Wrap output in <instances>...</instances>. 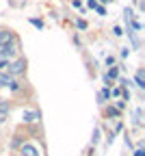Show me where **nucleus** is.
I'll return each mask as SVG.
<instances>
[{"label":"nucleus","mask_w":145,"mask_h":156,"mask_svg":"<svg viewBox=\"0 0 145 156\" xmlns=\"http://www.w3.org/2000/svg\"><path fill=\"white\" fill-rule=\"evenodd\" d=\"M26 69V61H24V58H17V61L15 63H9V76H17V74H22Z\"/></svg>","instance_id":"obj_1"},{"label":"nucleus","mask_w":145,"mask_h":156,"mask_svg":"<svg viewBox=\"0 0 145 156\" xmlns=\"http://www.w3.org/2000/svg\"><path fill=\"white\" fill-rule=\"evenodd\" d=\"M15 50H17V44H15V41H11V44H0V58L13 56Z\"/></svg>","instance_id":"obj_2"},{"label":"nucleus","mask_w":145,"mask_h":156,"mask_svg":"<svg viewBox=\"0 0 145 156\" xmlns=\"http://www.w3.org/2000/svg\"><path fill=\"white\" fill-rule=\"evenodd\" d=\"M22 156H39V150L30 143H22Z\"/></svg>","instance_id":"obj_3"},{"label":"nucleus","mask_w":145,"mask_h":156,"mask_svg":"<svg viewBox=\"0 0 145 156\" xmlns=\"http://www.w3.org/2000/svg\"><path fill=\"white\" fill-rule=\"evenodd\" d=\"M22 119L30 124V122H37V119H41V115H39L37 111H24V113H22Z\"/></svg>","instance_id":"obj_4"},{"label":"nucleus","mask_w":145,"mask_h":156,"mask_svg":"<svg viewBox=\"0 0 145 156\" xmlns=\"http://www.w3.org/2000/svg\"><path fill=\"white\" fill-rule=\"evenodd\" d=\"M11 41H15L13 33L11 30H0V44H11Z\"/></svg>","instance_id":"obj_5"},{"label":"nucleus","mask_w":145,"mask_h":156,"mask_svg":"<svg viewBox=\"0 0 145 156\" xmlns=\"http://www.w3.org/2000/svg\"><path fill=\"white\" fill-rule=\"evenodd\" d=\"M9 111H11L9 102H0V122H5V119H7V115H9Z\"/></svg>","instance_id":"obj_6"},{"label":"nucleus","mask_w":145,"mask_h":156,"mask_svg":"<svg viewBox=\"0 0 145 156\" xmlns=\"http://www.w3.org/2000/svg\"><path fill=\"white\" fill-rule=\"evenodd\" d=\"M11 83H13V78L7 72H0V87H9Z\"/></svg>","instance_id":"obj_7"},{"label":"nucleus","mask_w":145,"mask_h":156,"mask_svg":"<svg viewBox=\"0 0 145 156\" xmlns=\"http://www.w3.org/2000/svg\"><path fill=\"white\" fill-rule=\"evenodd\" d=\"M136 85H139L141 89L145 87V74H143V69H139V72H136Z\"/></svg>","instance_id":"obj_8"},{"label":"nucleus","mask_w":145,"mask_h":156,"mask_svg":"<svg viewBox=\"0 0 145 156\" xmlns=\"http://www.w3.org/2000/svg\"><path fill=\"white\" fill-rule=\"evenodd\" d=\"M108 98H111V91H108V89H102L100 95H97V100H100V102H104V100H108Z\"/></svg>","instance_id":"obj_9"},{"label":"nucleus","mask_w":145,"mask_h":156,"mask_svg":"<svg viewBox=\"0 0 145 156\" xmlns=\"http://www.w3.org/2000/svg\"><path fill=\"white\" fill-rule=\"evenodd\" d=\"M0 72H9V61H0Z\"/></svg>","instance_id":"obj_10"},{"label":"nucleus","mask_w":145,"mask_h":156,"mask_svg":"<svg viewBox=\"0 0 145 156\" xmlns=\"http://www.w3.org/2000/svg\"><path fill=\"white\" fill-rule=\"evenodd\" d=\"M134 156H145V152H143V150H136V152H134Z\"/></svg>","instance_id":"obj_11"}]
</instances>
